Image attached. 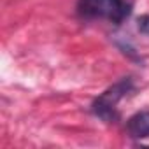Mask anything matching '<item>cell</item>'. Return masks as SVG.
<instances>
[{
    "label": "cell",
    "instance_id": "3957f363",
    "mask_svg": "<svg viewBox=\"0 0 149 149\" xmlns=\"http://www.w3.org/2000/svg\"><path fill=\"white\" fill-rule=\"evenodd\" d=\"M126 133L133 140L149 139V111H139L126 121Z\"/></svg>",
    "mask_w": 149,
    "mask_h": 149
},
{
    "label": "cell",
    "instance_id": "7a4b0ae2",
    "mask_svg": "<svg viewBox=\"0 0 149 149\" xmlns=\"http://www.w3.org/2000/svg\"><path fill=\"white\" fill-rule=\"evenodd\" d=\"M133 90V81L132 77H125L118 83H114L112 86H109L100 97L95 98V102L91 104V112L100 118L105 123H112L118 118V104Z\"/></svg>",
    "mask_w": 149,
    "mask_h": 149
},
{
    "label": "cell",
    "instance_id": "277c9868",
    "mask_svg": "<svg viewBox=\"0 0 149 149\" xmlns=\"http://www.w3.org/2000/svg\"><path fill=\"white\" fill-rule=\"evenodd\" d=\"M137 30H139L142 35H147V37H149V14H142V16L137 19Z\"/></svg>",
    "mask_w": 149,
    "mask_h": 149
},
{
    "label": "cell",
    "instance_id": "6da1fadb",
    "mask_svg": "<svg viewBox=\"0 0 149 149\" xmlns=\"http://www.w3.org/2000/svg\"><path fill=\"white\" fill-rule=\"evenodd\" d=\"M130 11L132 6L125 0H77V14L83 19H107L119 25Z\"/></svg>",
    "mask_w": 149,
    "mask_h": 149
}]
</instances>
